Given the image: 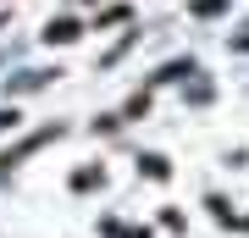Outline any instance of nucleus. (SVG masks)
<instances>
[{
  "label": "nucleus",
  "instance_id": "nucleus-1",
  "mask_svg": "<svg viewBox=\"0 0 249 238\" xmlns=\"http://www.w3.org/2000/svg\"><path fill=\"white\" fill-rule=\"evenodd\" d=\"M45 39H50V44H67V39H78V22H67V17H61V22H50V28H45Z\"/></svg>",
  "mask_w": 249,
  "mask_h": 238
},
{
  "label": "nucleus",
  "instance_id": "nucleus-2",
  "mask_svg": "<svg viewBox=\"0 0 249 238\" xmlns=\"http://www.w3.org/2000/svg\"><path fill=\"white\" fill-rule=\"evenodd\" d=\"M139 166H144V172H150V177H155V183H160V177H166V172H172V166H166V161H160V155H144V161H139Z\"/></svg>",
  "mask_w": 249,
  "mask_h": 238
}]
</instances>
